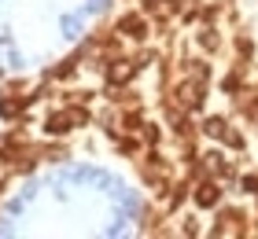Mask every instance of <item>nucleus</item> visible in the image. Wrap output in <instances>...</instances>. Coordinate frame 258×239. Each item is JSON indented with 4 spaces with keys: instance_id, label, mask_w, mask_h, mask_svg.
<instances>
[{
    "instance_id": "nucleus-9",
    "label": "nucleus",
    "mask_w": 258,
    "mask_h": 239,
    "mask_svg": "<svg viewBox=\"0 0 258 239\" xmlns=\"http://www.w3.org/2000/svg\"><path fill=\"white\" fill-rule=\"evenodd\" d=\"M22 111V100H15V96H0V118H15Z\"/></svg>"
},
{
    "instance_id": "nucleus-13",
    "label": "nucleus",
    "mask_w": 258,
    "mask_h": 239,
    "mask_svg": "<svg viewBox=\"0 0 258 239\" xmlns=\"http://www.w3.org/2000/svg\"><path fill=\"white\" fill-rule=\"evenodd\" d=\"M203 170H221V173H225V158H221V154H207V158H203Z\"/></svg>"
},
{
    "instance_id": "nucleus-5",
    "label": "nucleus",
    "mask_w": 258,
    "mask_h": 239,
    "mask_svg": "<svg viewBox=\"0 0 258 239\" xmlns=\"http://www.w3.org/2000/svg\"><path fill=\"white\" fill-rule=\"evenodd\" d=\"M192 199H196V206H199V210H214V206H218V199H221V188H218L214 181H203V184L192 191Z\"/></svg>"
},
{
    "instance_id": "nucleus-4",
    "label": "nucleus",
    "mask_w": 258,
    "mask_h": 239,
    "mask_svg": "<svg viewBox=\"0 0 258 239\" xmlns=\"http://www.w3.org/2000/svg\"><path fill=\"white\" fill-rule=\"evenodd\" d=\"M26 154H30V143L22 136H11V140L0 143V166H19Z\"/></svg>"
},
{
    "instance_id": "nucleus-8",
    "label": "nucleus",
    "mask_w": 258,
    "mask_h": 239,
    "mask_svg": "<svg viewBox=\"0 0 258 239\" xmlns=\"http://www.w3.org/2000/svg\"><path fill=\"white\" fill-rule=\"evenodd\" d=\"M218 44H221V37H218L214 26H203V30H199V48H203V52H218Z\"/></svg>"
},
{
    "instance_id": "nucleus-3",
    "label": "nucleus",
    "mask_w": 258,
    "mask_h": 239,
    "mask_svg": "<svg viewBox=\"0 0 258 239\" xmlns=\"http://www.w3.org/2000/svg\"><path fill=\"white\" fill-rule=\"evenodd\" d=\"M137 59H122V55H114L111 59V63H107V85H114V89H118V85H129V77H133L137 74Z\"/></svg>"
},
{
    "instance_id": "nucleus-16",
    "label": "nucleus",
    "mask_w": 258,
    "mask_h": 239,
    "mask_svg": "<svg viewBox=\"0 0 258 239\" xmlns=\"http://www.w3.org/2000/svg\"><path fill=\"white\" fill-rule=\"evenodd\" d=\"M243 188H247V191H258V177H247V181H243Z\"/></svg>"
},
{
    "instance_id": "nucleus-6",
    "label": "nucleus",
    "mask_w": 258,
    "mask_h": 239,
    "mask_svg": "<svg viewBox=\"0 0 258 239\" xmlns=\"http://www.w3.org/2000/svg\"><path fill=\"white\" fill-rule=\"evenodd\" d=\"M118 33L122 37H133V41H144L148 37V22L140 15H122L118 19Z\"/></svg>"
},
{
    "instance_id": "nucleus-15",
    "label": "nucleus",
    "mask_w": 258,
    "mask_h": 239,
    "mask_svg": "<svg viewBox=\"0 0 258 239\" xmlns=\"http://www.w3.org/2000/svg\"><path fill=\"white\" fill-rule=\"evenodd\" d=\"M144 140L155 147V143H159V129H155V125H144Z\"/></svg>"
},
{
    "instance_id": "nucleus-17",
    "label": "nucleus",
    "mask_w": 258,
    "mask_h": 239,
    "mask_svg": "<svg viewBox=\"0 0 258 239\" xmlns=\"http://www.w3.org/2000/svg\"><path fill=\"white\" fill-rule=\"evenodd\" d=\"M140 8H148V11H159V0H140Z\"/></svg>"
},
{
    "instance_id": "nucleus-11",
    "label": "nucleus",
    "mask_w": 258,
    "mask_h": 239,
    "mask_svg": "<svg viewBox=\"0 0 258 239\" xmlns=\"http://www.w3.org/2000/svg\"><path fill=\"white\" fill-rule=\"evenodd\" d=\"M225 92H232V96L243 92V74H236V70H232V74L225 77Z\"/></svg>"
},
{
    "instance_id": "nucleus-1",
    "label": "nucleus",
    "mask_w": 258,
    "mask_h": 239,
    "mask_svg": "<svg viewBox=\"0 0 258 239\" xmlns=\"http://www.w3.org/2000/svg\"><path fill=\"white\" fill-rule=\"evenodd\" d=\"M85 122H89V114L81 111V107H63V111H52L48 114L44 129H48L52 136H67L70 129H78V125H85Z\"/></svg>"
},
{
    "instance_id": "nucleus-7",
    "label": "nucleus",
    "mask_w": 258,
    "mask_h": 239,
    "mask_svg": "<svg viewBox=\"0 0 258 239\" xmlns=\"http://www.w3.org/2000/svg\"><path fill=\"white\" fill-rule=\"evenodd\" d=\"M199 129H203V136H210V140H221V136L229 133L225 118H218V114H210V118H203V125H199Z\"/></svg>"
},
{
    "instance_id": "nucleus-14",
    "label": "nucleus",
    "mask_w": 258,
    "mask_h": 239,
    "mask_svg": "<svg viewBox=\"0 0 258 239\" xmlns=\"http://www.w3.org/2000/svg\"><path fill=\"white\" fill-rule=\"evenodd\" d=\"M221 140H225V143H229L232 151H243V136H240V133H225Z\"/></svg>"
},
{
    "instance_id": "nucleus-10",
    "label": "nucleus",
    "mask_w": 258,
    "mask_h": 239,
    "mask_svg": "<svg viewBox=\"0 0 258 239\" xmlns=\"http://www.w3.org/2000/svg\"><path fill=\"white\" fill-rule=\"evenodd\" d=\"M184 74H188V77H199V81H207V77H210V66H203V63H184Z\"/></svg>"
},
{
    "instance_id": "nucleus-12",
    "label": "nucleus",
    "mask_w": 258,
    "mask_h": 239,
    "mask_svg": "<svg viewBox=\"0 0 258 239\" xmlns=\"http://www.w3.org/2000/svg\"><path fill=\"white\" fill-rule=\"evenodd\" d=\"M122 125L125 129H140V125H144V118H140V111H125L122 114Z\"/></svg>"
},
{
    "instance_id": "nucleus-2",
    "label": "nucleus",
    "mask_w": 258,
    "mask_h": 239,
    "mask_svg": "<svg viewBox=\"0 0 258 239\" xmlns=\"http://www.w3.org/2000/svg\"><path fill=\"white\" fill-rule=\"evenodd\" d=\"M203 92H207V81H199V77H184L173 96H177L181 111H196V107L203 103Z\"/></svg>"
}]
</instances>
